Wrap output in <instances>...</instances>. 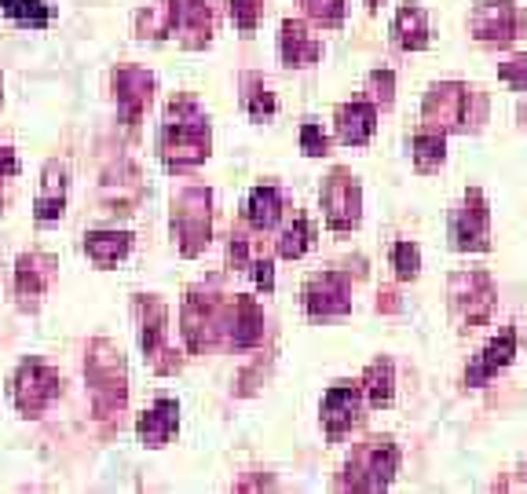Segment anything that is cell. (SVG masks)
Segmentation results:
<instances>
[{"instance_id": "6da1fadb", "label": "cell", "mask_w": 527, "mask_h": 494, "mask_svg": "<svg viewBox=\"0 0 527 494\" xmlns=\"http://www.w3.org/2000/svg\"><path fill=\"white\" fill-rule=\"evenodd\" d=\"M162 158L169 169H194L209 158V118H205L191 96H180L169 103L162 121Z\"/></svg>"}, {"instance_id": "7a4b0ae2", "label": "cell", "mask_w": 527, "mask_h": 494, "mask_svg": "<svg viewBox=\"0 0 527 494\" xmlns=\"http://www.w3.org/2000/svg\"><path fill=\"white\" fill-rule=\"evenodd\" d=\"M213 194L205 187H187L173 202V235L183 257H198L213 235Z\"/></svg>"}, {"instance_id": "3957f363", "label": "cell", "mask_w": 527, "mask_h": 494, "mask_svg": "<svg viewBox=\"0 0 527 494\" xmlns=\"http://www.w3.org/2000/svg\"><path fill=\"white\" fill-rule=\"evenodd\" d=\"M88 385H92V403H96L99 418H110L125 407V366L121 352H114L107 341L92 344V355L85 363Z\"/></svg>"}, {"instance_id": "277c9868", "label": "cell", "mask_w": 527, "mask_h": 494, "mask_svg": "<svg viewBox=\"0 0 527 494\" xmlns=\"http://www.w3.org/2000/svg\"><path fill=\"white\" fill-rule=\"evenodd\" d=\"M399 469V447L388 436L381 440H366L363 447H355L345 469V487L355 491H381L392 484V476Z\"/></svg>"}, {"instance_id": "5b68a950", "label": "cell", "mask_w": 527, "mask_h": 494, "mask_svg": "<svg viewBox=\"0 0 527 494\" xmlns=\"http://www.w3.org/2000/svg\"><path fill=\"white\" fill-rule=\"evenodd\" d=\"M451 246L458 253H484L491 249V209L480 187L465 194V202L451 213Z\"/></svg>"}, {"instance_id": "8992f818", "label": "cell", "mask_w": 527, "mask_h": 494, "mask_svg": "<svg viewBox=\"0 0 527 494\" xmlns=\"http://www.w3.org/2000/svg\"><path fill=\"white\" fill-rule=\"evenodd\" d=\"M63 392V377L55 374L52 366H44L41 359H26L15 374V385H11V396H15V407L22 414L37 418L44 407H52Z\"/></svg>"}, {"instance_id": "52a82bcc", "label": "cell", "mask_w": 527, "mask_h": 494, "mask_svg": "<svg viewBox=\"0 0 527 494\" xmlns=\"http://www.w3.org/2000/svg\"><path fill=\"white\" fill-rule=\"evenodd\" d=\"M451 308L462 326H484L495 308V286L484 271H458L451 279Z\"/></svg>"}, {"instance_id": "ba28073f", "label": "cell", "mask_w": 527, "mask_h": 494, "mask_svg": "<svg viewBox=\"0 0 527 494\" xmlns=\"http://www.w3.org/2000/svg\"><path fill=\"white\" fill-rule=\"evenodd\" d=\"M323 216L326 227L345 235V231H355L359 227V216H363V191L355 176H348L345 169H337L330 180L323 183Z\"/></svg>"}, {"instance_id": "9c48e42d", "label": "cell", "mask_w": 527, "mask_h": 494, "mask_svg": "<svg viewBox=\"0 0 527 494\" xmlns=\"http://www.w3.org/2000/svg\"><path fill=\"white\" fill-rule=\"evenodd\" d=\"M469 103H473V92L458 81H443V85H432L425 103H421V114L429 121V129L440 132H458L465 129L469 121Z\"/></svg>"}, {"instance_id": "30bf717a", "label": "cell", "mask_w": 527, "mask_h": 494, "mask_svg": "<svg viewBox=\"0 0 527 494\" xmlns=\"http://www.w3.org/2000/svg\"><path fill=\"white\" fill-rule=\"evenodd\" d=\"M473 37L484 44H509L524 30V11L513 0H480L473 11Z\"/></svg>"}, {"instance_id": "8fae6325", "label": "cell", "mask_w": 527, "mask_h": 494, "mask_svg": "<svg viewBox=\"0 0 527 494\" xmlns=\"http://www.w3.org/2000/svg\"><path fill=\"white\" fill-rule=\"evenodd\" d=\"M304 308L312 319H330V315L352 312V286L341 271H323L304 286Z\"/></svg>"}, {"instance_id": "7c38bea8", "label": "cell", "mask_w": 527, "mask_h": 494, "mask_svg": "<svg viewBox=\"0 0 527 494\" xmlns=\"http://www.w3.org/2000/svg\"><path fill=\"white\" fill-rule=\"evenodd\" d=\"M114 96H118V110L125 125H136L143 118V110L151 107L154 96V77L140 66H121L114 74Z\"/></svg>"}, {"instance_id": "4fadbf2b", "label": "cell", "mask_w": 527, "mask_h": 494, "mask_svg": "<svg viewBox=\"0 0 527 494\" xmlns=\"http://www.w3.org/2000/svg\"><path fill=\"white\" fill-rule=\"evenodd\" d=\"M173 8V37L183 48H202L213 37V8L209 0H169Z\"/></svg>"}, {"instance_id": "5bb4252c", "label": "cell", "mask_w": 527, "mask_h": 494, "mask_svg": "<svg viewBox=\"0 0 527 494\" xmlns=\"http://www.w3.org/2000/svg\"><path fill=\"white\" fill-rule=\"evenodd\" d=\"M363 410V388L359 385H334L323 396V425L330 440H341L352 425H359Z\"/></svg>"}, {"instance_id": "9a60e30c", "label": "cell", "mask_w": 527, "mask_h": 494, "mask_svg": "<svg viewBox=\"0 0 527 494\" xmlns=\"http://www.w3.org/2000/svg\"><path fill=\"white\" fill-rule=\"evenodd\" d=\"M513 355H517V330H513V326H506V330L498 333V337H491V341H487L484 352L476 355V363L465 370V385H473V388L487 385V381H491V377H495L502 366L513 363Z\"/></svg>"}, {"instance_id": "2e32d148", "label": "cell", "mask_w": 527, "mask_h": 494, "mask_svg": "<svg viewBox=\"0 0 527 494\" xmlns=\"http://www.w3.org/2000/svg\"><path fill=\"white\" fill-rule=\"evenodd\" d=\"M224 333H227V344H235V348H253V344L264 337V312L257 308V301L235 297V304L224 312Z\"/></svg>"}, {"instance_id": "e0dca14e", "label": "cell", "mask_w": 527, "mask_h": 494, "mask_svg": "<svg viewBox=\"0 0 527 494\" xmlns=\"http://www.w3.org/2000/svg\"><path fill=\"white\" fill-rule=\"evenodd\" d=\"M136 315H140V348L143 355L151 359L154 366L162 363L165 352V330H169V312H165V304L158 297H140L136 301Z\"/></svg>"}, {"instance_id": "ac0fdd59", "label": "cell", "mask_w": 527, "mask_h": 494, "mask_svg": "<svg viewBox=\"0 0 527 494\" xmlns=\"http://www.w3.org/2000/svg\"><path fill=\"white\" fill-rule=\"evenodd\" d=\"M279 55H282V63L290 66V70H308V66L319 63L323 44L315 41V37L304 30L301 22L286 19V22H282V33H279Z\"/></svg>"}, {"instance_id": "d6986e66", "label": "cell", "mask_w": 527, "mask_h": 494, "mask_svg": "<svg viewBox=\"0 0 527 494\" xmlns=\"http://www.w3.org/2000/svg\"><path fill=\"white\" fill-rule=\"evenodd\" d=\"M52 279H55L52 257H44V253H26V257H19V268H15V293L22 297L26 308L41 301Z\"/></svg>"}, {"instance_id": "ffe728a7", "label": "cell", "mask_w": 527, "mask_h": 494, "mask_svg": "<svg viewBox=\"0 0 527 494\" xmlns=\"http://www.w3.org/2000/svg\"><path fill=\"white\" fill-rule=\"evenodd\" d=\"M176 429H180V407H176V399H158L140 418V425H136L143 447H151V451H158V447H165V443L173 440Z\"/></svg>"}, {"instance_id": "44dd1931", "label": "cell", "mask_w": 527, "mask_h": 494, "mask_svg": "<svg viewBox=\"0 0 527 494\" xmlns=\"http://www.w3.org/2000/svg\"><path fill=\"white\" fill-rule=\"evenodd\" d=\"M66 213V165L63 162H48L44 165V180L41 191H37V202H33V216L37 224H52Z\"/></svg>"}, {"instance_id": "7402d4cb", "label": "cell", "mask_w": 527, "mask_h": 494, "mask_svg": "<svg viewBox=\"0 0 527 494\" xmlns=\"http://www.w3.org/2000/svg\"><path fill=\"white\" fill-rule=\"evenodd\" d=\"M377 129V107L374 103H363V99H355V103H345V107H337V140L348 143V147H363Z\"/></svg>"}, {"instance_id": "603a6c76", "label": "cell", "mask_w": 527, "mask_h": 494, "mask_svg": "<svg viewBox=\"0 0 527 494\" xmlns=\"http://www.w3.org/2000/svg\"><path fill=\"white\" fill-rule=\"evenodd\" d=\"M429 15L425 8L418 4H403L396 11V22H392V41L403 48V52H421V48H429Z\"/></svg>"}, {"instance_id": "cb8c5ba5", "label": "cell", "mask_w": 527, "mask_h": 494, "mask_svg": "<svg viewBox=\"0 0 527 494\" xmlns=\"http://www.w3.org/2000/svg\"><path fill=\"white\" fill-rule=\"evenodd\" d=\"M132 235L129 231H88L85 253L96 268H118L121 260L129 257Z\"/></svg>"}, {"instance_id": "d4e9b609", "label": "cell", "mask_w": 527, "mask_h": 494, "mask_svg": "<svg viewBox=\"0 0 527 494\" xmlns=\"http://www.w3.org/2000/svg\"><path fill=\"white\" fill-rule=\"evenodd\" d=\"M282 209H286L282 191L279 187H271V183H264V187H253V194H249L246 220H249V227H257V231H271V227L282 220Z\"/></svg>"}, {"instance_id": "484cf974", "label": "cell", "mask_w": 527, "mask_h": 494, "mask_svg": "<svg viewBox=\"0 0 527 494\" xmlns=\"http://www.w3.org/2000/svg\"><path fill=\"white\" fill-rule=\"evenodd\" d=\"M359 388L366 392V403H370V407H388V403H392V392H396L392 363H388V359H374V363L366 366L363 385Z\"/></svg>"}, {"instance_id": "4316f807", "label": "cell", "mask_w": 527, "mask_h": 494, "mask_svg": "<svg viewBox=\"0 0 527 494\" xmlns=\"http://www.w3.org/2000/svg\"><path fill=\"white\" fill-rule=\"evenodd\" d=\"M410 154H414V165L418 172H432L440 169L443 158H447V136L440 129H425L410 140Z\"/></svg>"}, {"instance_id": "83f0119b", "label": "cell", "mask_w": 527, "mask_h": 494, "mask_svg": "<svg viewBox=\"0 0 527 494\" xmlns=\"http://www.w3.org/2000/svg\"><path fill=\"white\" fill-rule=\"evenodd\" d=\"M242 107L253 121H268L275 114V92L260 74H242Z\"/></svg>"}, {"instance_id": "f1b7e54d", "label": "cell", "mask_w": 527, "mask_h": 494, "mask_svg": "<svg viewBox=\"0 0 527 494\" xmlns=\"http://www.w3.org/2000/svg\"><path fill=\"white\" fill-rule=\"evenodd\" d=\"M0 11L19 26H26V30H44L48 19H52V8L44 0H0Z\"/></svg>"}, {"instance_id": "f546056e", "label": "cell", "mask_w": 527, "mask_h": 494, "mask_svg": "<svg viewBox=\"0 0 527 494\" xmlns=\"http://www.w3.org/2000/svg\"><path fill=\"white\" fill-rule=\"evenodd\" d=\"M312 242H315V227H312V220L308 216H297L286 231H282V238H279V257H286V260H301L308 249H312Z\"/></svg>"}, {"instance_id": "4dcf8cb0", "label": "cell", "mask_w": 527, "mask_h": 494, "mask_svg": "<svg viewBox=\"0 0 527 494\" xmlns=\"http://www.w3.org/2000/svg\"><path fill=\"white\" fill-rule=\"evenodd\" d=\"M136 30H140V37H151V41L169 37L173 33V8H169V0L165 4H147L136 15Z\"/></svg>"}, {"instance_id": "1f68e13d", "label": "cell", "mask_w": 527, "mask_h": 494, "mask_svg": "<svg viewBox=\"0 0 527 494\" xmlns=\"http://www.w3.org/2000/svg\"><path fill=\"white\" fill-rule=\"evenodd\" d=\"M392 268H396V279H403V282L418 279L421 249L414 246V242H396V246H392Z\"/></svg>"}, {"instance_id": "d6a6232c", "label": "cell", "mask_w": 527, "mask_h": 494, "mask_svg": "<svg viewBox=\"0 0 527 494\" xmlns=\"http://www.w3.org/2000/svg\"><path fill=\"white\" fill-rule=\"evenodd\" d=\"M304 11L326 30H337L345 22V0H304Z\"/></svg>"}, {"instance_id": "836d02e7", "label": "cell", "mask_w": 527, "mask_h": 494, "mask_svg": "<svg viewBox=\"0 0 527 494\" xmlns=\"http://www.w3.org/2000/svg\"><path fill=\"white\" fill-rule=\"evenodd\" d=\"M366 92H370V103L374 107H392V99H396V74L392 70H370L366 77Z\"/></svg>"}, {"instance_id": "e575fe53", "label": "cell", "mask_w": 527, "mask_h": 494, "mask_svg": "<svg viewBox=\"0 0 527 494\" xmlns=\"http://www.w3.org/2000/svg\"><path fill=\"white\" fill-rule=\"evenodd\" d=\"M260 15H264V0H231V19L242 33L257 30Z\"/></svg>"}, {"instance_id": "d590c367", "label": "cell", "mask_w": 527, "mask_h": 494, "mask_svg": "<svg viewBox=\"0 0 527 494\" xmlns=\"http://www.w3.org/2000/svg\"><path fill=\"white\" fill-rule=\"evenodd\" d=\"M301 151L308 154V158H323V154H330L326 132L319 129V125H312V121H304L301 125Z\"/></svg>"}, {"instance_id": "8d00e7d4", "label": "cell", "mask_w": 527, "mask_h": 494, "mask_svg": "<svg viewBox=\"0 0 527 494\" xmlns=\"http://www.w3.org/2000/svg\"><path fill=\"white\" fill-rule=\"evenodd\" d=\"M498 77L506 81L509 88H517V92H527V55H513L509 63L498 66Z\"/></svg>"}, {"instance_id": "74e56055", "label": "cell", "mask_w": 527, "mask_h": 494, "mask_svg": "<svg viewBox=\"0 0 527 494\" xmlns=\"http://www.w3.org/2000/svg\"><path fill=\"white\" fill-rule=\"evenodd\" d=\"M227 264L235 271H249V238H242V235H231V242H227Z\"/></svg>"}, {"instance_id": "f35d334b", "label": "cell", "mask_w": 527, "mask_h": 494, "mask_svg": "<svg viewBox=\"0 0 527 494\" xmlns=\"http://www.w3.org/2000/svg\"><path fill=\"white\" fill-rule=\"evenodd\" d=\"M249 271H253V279H257V286L264 293L275 290V264H271V260H253V264H249Z\"/></svg>"}, {"instance_id": "ab89813d", "label": "cell", "mask_w": 527, "mask_h": 494, "mask_svg": "<svg viewBox=\"0 0 527 494\" xmlns=\"http://www.w3.org/2000/svg\"><path fill=\"white\" fill-rule=\"evenodd\" d=\"M15 176H19V158H15L11 147H0V187L8 180H15Z\"/></svg>"}, {"instance_id": "60d3db41", "label": "cell", "mask_w": 527, "mask_h": 494, "mask_svg": "<svg viewBox=\"0 0 527 494\" xmlns=\"http://www.w3.org/2000/svg\"><path fill=\"white\" fill-rule=\"evenodd\" d=\"M377 308H385V312H399L396 293H392V290H385V293H381V301H377Z\"/></svg>"}, {"instance_id": "b9f144b4", "label": "cell", "mask_w": 527, "mask_h": 494, "mask_svg": "<svg viewBox=\"0 0 527 494\" xmlns=\"http://www.w3.org/2000/svg\"><path fill=\"white\" fill-rule=\"evenodd\" d=\"M366 8H370V11H377V8H381V0H366Z\"/></svg>"}, {"instance_id": "7bdbcfd3", "label": "cell", "mask_w": 527, "mask_h": 494, "mask_svg": "<svg viewBox=\"0 0 527 494\" xmlns=\"http://www.w3.org/2000/svg\"><path fill=\"white\" fill-rule=\"evenodd\" d=\"M524 469H527V465H524Z\"/></svg>"}]
</instances>
